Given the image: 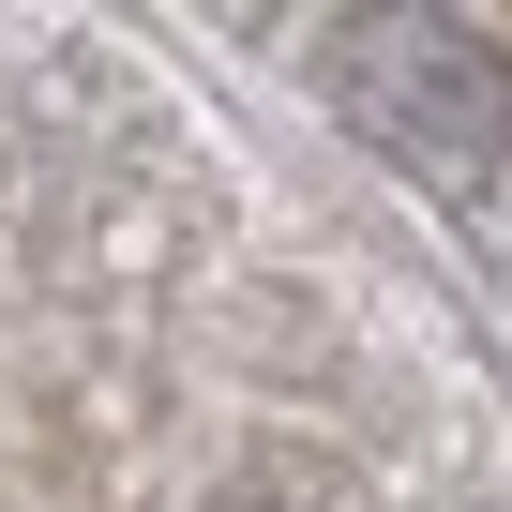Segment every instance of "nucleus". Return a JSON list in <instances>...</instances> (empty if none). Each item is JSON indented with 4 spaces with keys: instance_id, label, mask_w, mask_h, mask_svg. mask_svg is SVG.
Segmentation results:
<instances>
[{
    "instance_id": "1",
    "label": "nucleus",
    "mask_w": 512,
    "mask_h": 512,
    "mask_svg": "<svg viewBox=\"0 0 512 512\" xmlns=\"http://www.w3.org/2000/svg\"><path fill=\"white\" fill-rule=\"evenodd\" d=\"M332 106H347L392 166H422V181H452V196L512 151V61H497V31H467V16H347V31H332Z\"/></svg>"
},
{
    "instance_id": "2",
    "label": "nucleus",
    "mask_w": 512,
    "mask_h": 512,
    "mask_svg": "<svg viewBox=\"0 0 512 512\" xmlns=\"http://www.w3.org/2000/svg\"><path fill=\"white\" fill-rule=\"evenodd\" d=\"M211 512H332V497H317V482H287V467H241Z\"/></svg>"
}]
</instances>
